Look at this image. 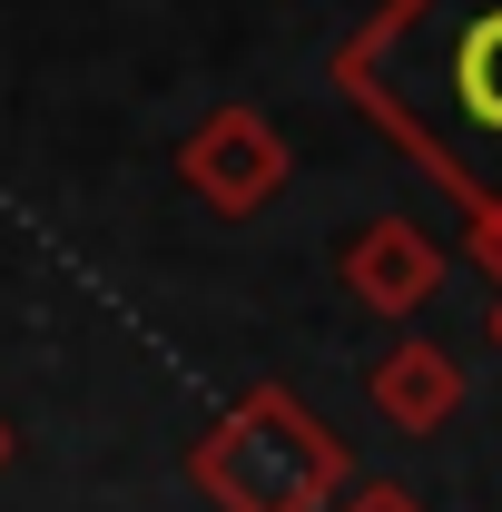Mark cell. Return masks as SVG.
<instances>
[{"instance_id": "obj_1", "label": "cell", "mask_w": 502, "mask_h": 512, "mask_svg": "<svg viewBox=\"0 0 502 512\" xmlns=\"http://www.w3.org/2000/svg\"><path fill=\"white\" fill-rule=\"evenodd\" d=\"M335 79L473 197V256L502 276V0H394Z\"/></svg>"}, {"instance_id": "obj_2", "label": "cell", "mask_w": 502, "mask_h": 512, "mask_svg": "<svg viewBox=\"0 0 502 512\" xmlns=\"http://www.w3.org/2000/svg\"><path fill=\"white\" fill-rule=\"evenodd\" d=\"M345 444L286 384H247L207 434L188 444V483L217 512H335L345 503Z\"/></svg>"}, {"instance_id": "obj_3", "label": "cell", "mask_w": 502, "mask_h": 512, "mask_svg": "<svg viewBox=\"0 0 502 512\" xmlns=\"http://www.w3.org/2000/svg\"><path fill=\"white\" fill-rule=\"evenodd\" d=\"M286 128L266 119V109H217V119L188 128V148H178V178L207 217H256L266 197L286 188Z\"/></svg>"}, {"instance_id": "obj_4", "label": "cell", "mask_w": 502, "mask_h": 512, "mask_svg": "<svg viewBox=\"0 0 502 512\" xmlns=\"http://www.w3.org/2000/svg\"><path fill=\"white\" fill-rule=\"evenodd\" d=\"M443 266H453V256H443L414 217H375V227L345 237V296L375 306V316H414V306L443 296Z\"/></svg>"}, {"instance_id": "obj_5", "label": "cell", "mask_w": 502, "mask_h": 512, "mask_svg": "<svg viewBox=\"0 0 502 512\" xmlns=\"http://www.w3.org/2000/svg\"><path fill=\"white\" fill-rule=\"evenodd\" d=\"M365 404H375L394 434H443V424L463 414V355L434 345V335H404V345H384V355H375Z\"/></svg>"}, {"instance_id": "obj_6", "label": "cell", "mask_w": 502, "mask_h": 512, "mask_svg": "<svg viewBox=\"0 0 502 512\" xmlns=\"http://www.w3.org/2000/svg\"><path fill=\"white\" fill-rule=\"evenodd\" d=\"M335 512H424L404 483H375V493H355V503H335Z\"/></svg>"}, {"instance_id": "obj_7", "label": "cell", "mask_w": 502, "mask_h": 512, "mask_svg": "<svg viewBox=\"0 0 502 512\" xmlns=\"http://www.w3.org/2000/svg\"><path fill=\"white\" fill-rule=\"evenodd\" d=\"M10 463H20V424L0 414V473H10Z\"/></svg>"}, {"instance_id": "obj_8", "label": "cell", "mask_w": 502, "mask_h": 512, "mask_svg": "<svg viewBox=\"0 0 502 512\" xmlns=\"http://www.w3.org/2000/svg\"><path fill=\"white\" fill-rule=\"evenodd\" d=\"M493 345H502V296H493Z\"/></svg>"}]
</instances>
